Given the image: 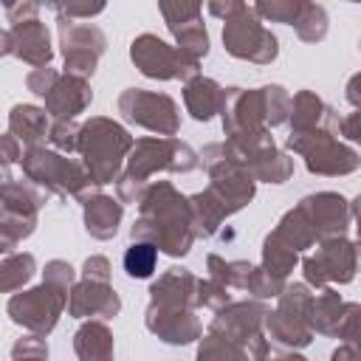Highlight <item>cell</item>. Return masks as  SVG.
<instances>
[{"label": "cell", "instance_id": "cell-1", "mask_svg": "<svg viewBox=\"0 0 361 361\" xmlns=\"http://www.w3.org/2000/svg\"><path fill=\"white\" fill-rule=\"evenodd\" d=\"M152 265H155V248L152 245H133L127 254H124V268L127 274L133 276H149L152 274Z\"/></svg>", "mask_w": 361, "mask_h": 361}]
</instances>
